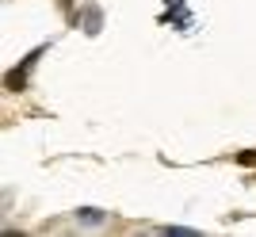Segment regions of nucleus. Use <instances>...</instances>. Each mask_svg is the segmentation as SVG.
I'll list each match as a JSON object with an SVG mask.
<instances>
[{"instance_id": "obj_1", "label": "nucleus", "mask_w": 256, "mask_h": 237, "mask_svg": "<svg viewBox=\"0 0 256 237\" xmlns=\"http://www.w3.org/2000/svg\"><path fill=\"white\" fill-rule=\"evenodd\" d=\"M8 88H23V73H20V69H16V73L8 76Z\"/></svg>"}]
</instances>
